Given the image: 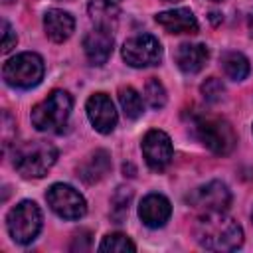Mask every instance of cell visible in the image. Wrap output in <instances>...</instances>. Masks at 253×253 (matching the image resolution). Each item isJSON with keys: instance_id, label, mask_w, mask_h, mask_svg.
Here are the masks:
<instances>
[{"instance_id": "6da1fadb", "label": "cell", "mask_w": 253, "mask_h": 253, "mask_svg": "<svg viewBox=\"0 0 253 253\" xmlns=\"http://www.w3.org/2000/svg\"><path fill=\"white\" fill-rule=\"evenodd\" d=\"M196 241L208 251H235L243 243V229L233 219L219 213H204L196 223Z\"/></svg>"}, {"instance_id": "7a4b0ae2", "label": "cell", "mask_w": 253, "mask_h": 253, "mask_svg": "<svg viewBox=\"0 0 253 253\" xmlns=\"http://www.w3.org/2000/svg\"><path fill=\"white\" fill-rule=\"evenodd\" d=\"M57 160V148L45 140H28L14 148V168L24 178H43Z\"/></svg>"}, {"instance_id": "3957f363", "label": "cell", "mask_w": 253, "mask_h": 253, "mask_svg": "<svg viewBox=\"0 0 253 253\" xmlns=\"http://www.w3.org/2000/svg\"><path fill=\"white\" fill-rule=\"evenodd\" d=\"M73 99L63 89H53L43 101L32 109V125L40 132H61L67 126Z\"/></svg>"}, {"instance_id": "277c9868", "label": "cell", "mask_w": 253, "mask_h": 253, "mask_svg": "<svg viewBox=\"0 0 253 253\" xmlns=\"http://www.w3.org/2000/svg\"><path fill=\"white\" fill-rule=\"evenodd\" d=\"M194 130L200 142L217 156H225L233 150L237 138L231 125L225 119L211 115H198L194 119Z\"/></svg>"}, {"instance_id": "5b68a950", "label": "cell", "mask_w": 253, "mask_h": 253, "mask_svg": "<svg viewBox=\"0 0 253 253\" xmlns=\"http://www.w3.org/2000/svg\"><path fill=\"white\" fill-rule=\"evenodd\" d=\"M6 227L16 243H32L42 229V211L36 202L24 200L14 206L6 215Z\"/></svg>"}, {"instance_id": "8992f818", "label": "cell", "mask_w": 253, "mask_h": 253, "mask_svg": "<svg viewBox=\"0 0 253 253\" xmlns=\"http://www.w3.org/2000/svg\"><path fill=\"white\" fill-rule=\"evenodd\" d=\"M4 81L16 89H32L43 77V59L38 53L24 51L4 63Z\"/></svg>"}, {"instance_id": "52a82bcc", "label": "cell", "mask_w": 253, "mask_h": 253, "mask_svg": "<svg viewBox=\"0 0 253 253\" xmlns=\"http://www.w3.org/2000/svg\"><path fill=\"white\" fill-rule=\"evenodd\" d=\"M123 59L130 67H150L158 65L162 59V45L150 34H138L123 43Z\"/></svg>"}, {"instance_id": "ba28073f", "label": "cell", "mask_w": 253, "mask_h": 253, "mask_svg": "<svg viewBox=\"0 0 253 253\" xmlns=\"http://www.w3.org/2000/svg\"><path fill=\"white\" fill-rule=\"evenodd\" d=\"M186 202L202 213H219L229 208L231 192L223 182L213 180V182H208V184L192 190L186 196Z\"/></svg>"}, {"instance_id": "9c48e42d", "label": "cell", "mask_w": 253, "mask_h": 253, "mask_svg": "<svg viewBox=\"0 0 253 253\" xmlns=\"http://www.w3.org/2000/svg\"><path fill=\"white\" fill-rule=\"evenodd\" d=\"M45 200L49 208L63 219H81L87 213L85 198L69 184H53L47 190Z\"/></svg>"}, {"instance_id": "30bf717a", "label": "cell", "mask_w": 253, "mask_h": 253, "mask_svg": "<svg viewBox=\"0 0 253 253\" xmlns=\"http://www.w3.org/2000/svg\"><path fill=\"white\" fill-rule=\"evenodd\" d=\"M140 148H142V154H144L146 164L152 170H156V172L164 170L170 164L172 154H174L170 136L164 130H158V128H152V130H148L144 134Z\"/></svg>"}, {"instance_id": "8fae6325", "label": "cell", "mask_w": 253, "mask_h": 253, "mask_svg": "<svg viewBox=\"0 0 253 253\" xmlns=\"http://www.w3.org/2000/svg\"><path fill=\"white\" fill-rule=\"evenodd\" d=\"M85 111H87V117H89L93 128L99 130L101 134H109L117 126L119 117H117L115 105H113V101H111L109 95H105V93H93L87 99Z\"/></svg>"}, {"instance_id": "7c38bea8", "label": "cell", "mask_w": 253, "mask_h": 253, "mask_svg": "<svg viewBox=\"0 0 253 253\" xmlns=\"http://www.w3.org/2000/svg\"><path fill=\"white\" fill-rule=\"evenodd\" d=\"M113 45H115V40L109 30L95 28V30L87 32V36L83 38V49H85V55L91 65L107 63V59L113 53Z\"/></svg>"}, {"instance_id": "4fadbf2b", "label": "cell", "mask_w": 253, "mask_h": 253, "mask_svg": "<svg viewBox=\"0 0 253 253\" xmlns=\"http://www.w3.org/2000/svg\"><path fill=\"white\" fill-rule=\"evenodd\" d=\"M172 213L170 202L162 194H148L138 206V217L146 227H162Z\"/></svg>"}, {"instance_id": "5bb4252c", "label": "cell", "mask_w": 253, "mask_h": 253, "mask_svg": "<svg viewBox=\"0 0 253 253\" xmlns=\"http://www.w3.org/2000/svg\"><path fill=\"white\" fill-rule=\"evenodd\" d=\"M43 30L51 42L61 43V42L71 38L73 30H75V20L69 12L59 10V8H51L43 14Z\"/></svg>"}, {"instance_id": "9a60e30c", "label": "cell", "mask_w": 253, "mask_h": 253, "mask_svg": "<svg viewBox=\"0 0 253 253\" xmlns=\"http://www.w3.org/2000/svg\"><path fill=\"white\" fill-rule=\"evenodd\" d=\"M156 22L168 32V34H196L198 32V20L188 8H176L168 12L156 14Z\"/></svg>"}, {"instance_id": "2e32d148", "label": "cell", "mask_w": 253, "mask_h": 253, "mask_svg": "<svg viewBox=\"0 0 253 253\" xmlns=\"http://www.w3.org/2000/svg\"><path fill=\"white\" fill-rule=\"evenodd\" d=\"M111 170V154L103 148L91 152L79 166H77V176L85 184H95L103 180Z\"/></svg>"}, {"instance_id": "e0dca14e", "label": "cell", "mask_w": 253, "mask_h": 253, "mask_svg": "<svg viewBox=\"0 0 253 253\" xmlns=\"http://www.w3.org/2000/svg\"><path fill=\"white\" fill-rule=\"evenodd\" d=\"M174 57H176V65L184 73L194 75L206 65V61L210 57V51H208V47L204 43H182L176 49Z\"/></svg>"}, {"instance_id": "ac0fdd59", "label": "cell", "mask_w": 253, "mask_h": 253, "mask_svg": "<svg viewBox=\"0 0 253 253\" xmlns=\"http://www.w3.org/2000/svg\"><path fill=\"white\" fill-rule=\"evenodd\" d=\"M87 12H89V18L95 24V28L109 30V32H113L117 28L119 16H121V12L113 4V0H93L87 6Z\"/></svg>"}, {"instance_id": "d6986e66", "label": "cell", "mask_w": 253, "mask_h": 253, "mask_svg": "<svg viewBox=\"0 0 253 253\" xmlns=\"http://www.w3.org/2000/svg\"><path fill=\"white\" fill-rule=\"evenodd\" d=\"M223 73L233 81H243L249 75V61L239 51H223L219 57Z\"/></svg>"}, {"instance_id": "ffe728a7", "label": "cell", "mask_w": 253, "mask_h": 253, "mask_svg": "<svg viewBox=\"0 0 253 253\" xmlns=\"http://www.w3.org/2000/svg\"><path fill=\"white\" fill-rule=\"evenodd\" d=\"M119 103L128 119H138L142 115V97L132 87H121L119 89Z\"/></svg>"}, {"instance_id": "44dd1931", "label": "cell", "mask_w": 253, "mask_h": 253, "mask_svg": "<svg viewBox=\"0 0 253 253\" xmlns=\"http://www.w3.org/2000/svg\"><path fill=\"white\" fill-rule=\"evenodd\" d=\"M134 243L125 235V233H109L103 237L99 243V251H111V253H126L134 251Z\"/></svg>"}, {"instance_id": "7402d4cb", "label": "cell", "mask_w": 253, "mask_h": 253, "mask_svg": "<svg viewBox=\"0 0 253 253\" xmlns=\"http://www.w3.org/2000/svg\"><path fill=\"white\" fill-rule=\"evenodd\" d=\"M144 99H146L150 109H162L166 105V89H164V85L158 79L150 77L146 81V85H144Z\"/></svg>"}, {"instance_id": "603a6c76", "label": "cell", "mask_w": 253, "mask_h": 253, "mask_svg": "<svg viewBox=\"0 0 253 253\" xmlns=\"http://www.w3.org/2000/svg\"><path fill=\"white\" fill-rule=\"evenodd\" d=\"M130 198H132V192L128 188H119L117 194L113 196L111 200V215L117 223H121L125 219V215L128 213V204H130Z\"/></svg>"}, {"instance_id": "cb8c5ba5", "label": "cell", "mask_w": 253, "mask_h": 253, "mask_svg": "<svg viewBox=\"0 0 253 253\" xmlns=\"http://www.w3.org/2000/svg\"><path fill=\"white\" fill-rule=\"evenodd\" d=\"M200 91H202V95H204L206 101H210V103H217V101L223 99L225 87H223V83H221L217 77H210V79H206V81L202 83Z\"/></svg>"}, {"instance_id": "d4e9b609", "label": "cell", "mask_w": 253, "mask_h": 253, "mask_svg": "<svg viewBox=\"0 0 253 253\" xmlns=\"http://www.w3.org/2000/svg\"><path fill=\"white\" fill-rule=\"evenodd\" d=\"M16 42H18L16 32L12 30V26L6 20H2V53L12 51V47H16Z\"/></svg>"}, {"instance_id": "484cf974", "label": "cell", "mask_w": 253, "mask_h": 253, "mask_svg": "<svg viewBox=\"0 0 253 253\" xmlns=\"http://www.w3.org/2000/svg\"><path fill=\"white\" fill-rule=\"evenodd\" d=\"M247 24H249V34L253 36V10H251V14H249V20H247Z\"/></svg>"}, {"instance_id": "4316f807", "label": "cell", "mask_w": 253, "mask_h": 253, "mask_svg": "<svg viewBox=\"0 0 253 253\" xmlns=\"http://www.w3.org/2000/svg\"><path fill=\"white\" fill-rule=\"evenodd\" d=\"M166 2H176V0H166Z\"/></svg>"}, {"instance_id": "83f0119b", "label": "cell", "mask_w": 253, "mask_h": 253, "mask_svg": "<svg viewBox=\"0 0 253 253\" xmlns=\"http://www.w3.org/2000/svg\"><path fill=\"white\" fill-rule=\"evenodd\" d=\"M251 219H253V211H251Z\"/></svg>"}, {"instance_id": "f1b7e54d", "label": "cell", "mask_w": 253, "mask_h": 253, "mask_svg": "<svg viewBox=\"0 0 253 253\" xmlns=\"http://www.w3.org/2000/svg\"><path fill=\"white\" fill-rule=\"evenodd\" d=\"M213 2H219V0H213Z\"/></svg>"}]
</instances>
